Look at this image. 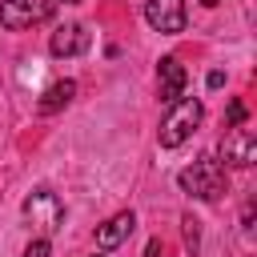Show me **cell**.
<instances>
[{"label": "cell", "mask_w": 257, "mask_h": 257, "mask_svg": "<svg viewBox=\"0 0 257 257\" xmlns=\"http://www.w3.org/2000/svg\"><path fill=\"white\" fill-rule=\"evenodd\" d=\"M201 120H205V104H201L197 96H181L177 104H169V116H165L161 128H157L161 149H177V145H185Z\"/></svg>", "instance_id": "obj_1"}, {"label": "cell", "mask_w": 257, "mask_h": 257, "mask_svg": "<svg viewBox=\"0 0 257 257\" xmlns=\"http://www.w3.org/2000/svg\"><path fill=\"white\" fill-rule=\"evenodd\" d=\"M157 76H161V100H165V104H177V100L185 96V80H189L185 64H181L177 56H161Z\"/></svg>", "instance_id": "obj_7"}, {"label": "cell", "mask_w": 257, "mask_h": 257, "mask_svg": "<svg viewBox=\"0 0 257 257\" xmlns=\"http://www.w3.org/2000/svg\"><path fill=\"white\" fill-rule=\"evenodd\" d=\"M221 161L233 165V169H245L257 161V137L249 128H233L225 141H221Z\"/></svg>", "instance_id": "obj_6"}, {"label": "cell", "mask_w": 257, "mask_h": 257, "mask_svg": "<svg viewBox=\"0 0 257 257\" xmlns=\"http://www.w3.org/2000/svg\"><path fill=\"white\" fill-rule=\"evenodd\" d=\"M145 20H149L153 32L173 36V32L185 28V0H149L145 4Z\"/></svg>", "instance_id": "obj_5"}, {"label": "cell", "mask_w": 257, "mask_h": 257, "mask_svg": "<svg viewBox=\"0 0 257 257\" xmlns=\"http://www.w3.org/2000/svg\"><path fill=\"white\" fill-rule=\"evenodd\" d=\"M201 4H205V8H217V4H221V0H201Z\"/></svg>", "instance_id": "obj_16"}, {"label": "cell", "mask_w": 257, "mask_h": 257, "mask_svg": "<svg viewBox=\"0 0 257 257\" xmlns=\"http://www.w3.org/2000/svg\"><path fill=\"white\" fill-rule=\"evenodd\" d=\"M133 229H137L133 209H128V213H116V217H108V221L96 229V245H100V249H116V245H120V241H124Z\"/></svg>", "instance_id": "obj_9"}, {"label": "cell", "mask_w": 257, "mask_h": 257, "mask_svg": "<svg viewBox=\"0 0 257 257\" xmlns=\"http://www.w3.org/2000/svg\"><path fill=\"white\" fill-rule=\"evenodd\" d=\"M225 124H229V128H241V124H245V104H241V100H229V108H225Z\"/></svg>", "instance_id": "obj_11"}, {"label": "cell", "mask_w": 257, "mask_h": 257, "mask_svg": "<svg viewBox=\"0 0 257 257\" xmlns=\"http://www.w3.org/2000/svg\"><path fill=\"white\" fill-rule=\"evenodd\" d=\"M64 4H80V0H64Z\"/></svg>", "instance_id": "obj_17"}, {"label": "cell", "mask_w": 257, "mask_h": 257, "mask_svg": "<svg viewBox=\"0 0 257 257\" xmlns=\"http://www.w3.org/2000/svg\"><path fill=\"white\" fill-rule=\"evenodd\" d=\"M72 96H76V80H56V84L40 96V104H36V108H40V116H52V112H60Z\"/></svg>", "instance_id": "obj_10"}, {"label": "cell", "mask_w": 257, "mask_h": 257, "mask_svg": "<svg viewBox=\"0 0 257 257\" xmlns=\"http://www.w3.org/2000/svg\"><path fill=\"white\" fill-rule=\"evenodd\" d=\"M24 217H28L32 225H40L44 233H52V229H60V221H64V205H60V197H56L52 189H36V193L24 201Z\"/></svg>", "instance_id": "obj_4"}, {"label": "cell", "mask_w": 257, "mask_h": 257, "mask_svg": "<svg viewBox=\"0 0 257 257\" xmlns=\"http://www.w3.org/2000/svg\"><path fill=\"white\" fill-rule=\"evenodd\" d=\"M145 257H165V245H161V237H153V241L145 245Z\"/></svg>", "instance_id": "obj_14"}, {"label": "cell", "mask_w": 257, "mask_h": 257, "mask_svg": "<svg viewBox=\"0 0 257 257\" xmlns=\"http://www.w3.org/2000/svg\"><path fill=\"white\" fill-rule=\"evenodd\" d=\"M84 48H88L84 24H60V28L52 32V40H48V52H52V56H76V52H84Z\"/></svg>", "instance_id": "obj_8"}, {"label": "cell", "mask_w": 257, "mask_h": 257, "mask_svg": "<svg viewBox=\"0 0 257 257\" xmlns=\"http://www.w3.org/2000/svg\"><path fill=\"white\" fill-rule=\"evenodd\" d=\"M52 253V245H48V237H36L28 249H24V257H48Z\"/></svg>", "instance_id": "obj_13"}, {"label": "cell", "mask_w": 257, "mask_h": 257, "mask_svg": "<svg viewBox=\"0 0 257 257\" xmlns=\"http://www.w3.org/2000/svg\"><path fill=\"white\" fill-rule=\"evenodd\" d=\"M177 185L197 201H217L225 193V165L217 157H201V161H193L189 169L177 173Z\"/></svg>", "instance_id": "obj_2"}, {"label": "cell", "mask_w": 257, "mask_h": 257, "mask_svg": "<svg viewBox=\"0 0 257 257\" xmlns=\"http://www.w3.org/2000/svg\"><path fill=\"white\" fill-rule=\"evenodd\" d=\"M52 16V0H0V28H32Z\"/></svg>", "instance_id": "obj_3"}, {"label": "cell", "mask_w": 257, "mask_h": 257, "mask_svg": "<svg viewBox=\"0 0 257 257\" xmlns=\"http://www.w3.org/2000/svg\"><path fill=\"white\" fill-rule=\"evenodd\" d=\"M225 84V72H209V88H221Z\"/></svg>", "instance_id": "obj_15"}, {"label": "cell", "mask_w": 257, "mask_h": 257, "mask_svg": "<svg viewBox=\"0 0 257 257\" xmlns=\"http://www.w3.org/2000/svg\"><path fill=\"white\" fill-rule=\"evenodd\" d=\"M185 245L197 253V245H201V221L197 217H185Z\"/></svg>", "instance_id": "obj_12"}, {"label": "cell", "mask_w": 257, "mask_h": 257, "mask_svg": "<svg viewBox=\"0 0 257 257\" xmlns=\"http://www.w3.org/2000/svg\"><path fill=\"white\" fill-rule=\"evenodd\" d=\"M92 257H104V253H92Z\"/></svg>", "instance_id": "obj_18"}]
</instances>
